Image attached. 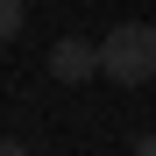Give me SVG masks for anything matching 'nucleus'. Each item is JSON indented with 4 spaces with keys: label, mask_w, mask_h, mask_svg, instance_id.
Instances as JSON below:
<instances>
[{
    "label": "nucleus",
    "mask_w": 156,
    "mask_h": 156,
    "mask_svg": "<svg viewBox=\"0 0 156 156\" xmlns=\"http://www.w3.org/2000/svg\"><path fill=\"white\" fill-rule=\"evenodd\" d=\"M0 156H36L29 142H14V135H0Z\"/></svg>",
    "instance_id": "20e7f679"
},
{
    "label": "nucleus",
    "mask_w": 156,
    "mask_h": 156,
    "mask_svg": "<svg viewBox=\"0 0 156 156\" xmlns=\"http://www.w3.org/2000/svg\"><path fill=\"white\" fill-rule=\"evenodd\" d=\"M99 78H114V85H149L156 78V29L149 21H114L99 36Z\"/></svg>",
    "instance_id": "f257e3e1"
},
{
    "label": "nucleus",
    "mask_w": 156,
    "mask_h": 156,
    "mask_svg": "<svg viewBox=\"0 0 156 156\" xmlns=\"http://www.w3.org/2000/svg\"><path fill=\"white\" fill-rule=\"evenodd\" d=\"M128 156H156V135H142V142H135V149H128Z\"/></svg>",
    "instance_id": "39448f33"
},
{
    "label": "nucleus",
    "mask_w": 156,
    "mask_h": 156,
    "mask_svg": "<svg viewBox=\"0 0 156 156\" xmlns=\"http://www.w3.org/2000/svg\"><path fill=\"white\" fill-rule=\"evenodd\" d=\"M21 36V0H0V43Z\"/></svg>",
    "instance_id": "7ed1b4c3"
},
{
    "label": "nucleus",
    "mask_w": 156,
    "mask_h": 156,
    "mask_svg": "<svg viewBox=\"0 0 156 156\" xmlns=\"http://www.w3.org/2000/svg\"><path fill=\"white\" fill-rule=\"evenodd\" d=\"M50 78H57V85H85V78H99V43L57 36V50H50Z\"/></svg>",
    "instance_id": "f03ea898"
}]
</instances>
